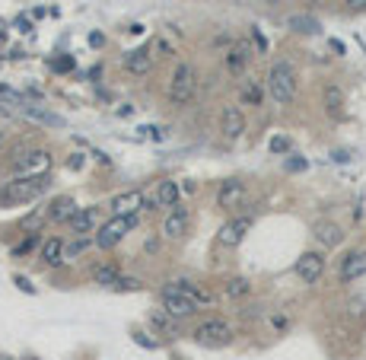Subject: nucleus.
<instances>
[{
	"label": "nucleus",
	"instance_id": "24",
	"mask_svg": "<svg viewBox=\"0 0 366 360\" xmlns=\"http://www.w3.org/2000/svg\"><path fill=\"white\" fill-rule=\"evenodd\" d=\"M223 293L230 297V300H242V297L252 293V284H248V278H230L223 284Z\"/></svg>",
	"mask_w": 366,
	"mask_h": 360
},
{
	"label": "nucleus",
	"instance_id": "15",
	"mask_svg": "<svg viewBox=\"0 0 366 360\" xmlns=\"http://www.w3.org/2000/svg\"><path fill=\"white\" fill-rule=\"evenodd\" d=\"M77 201L70 195H61L54 198L51 204H48V217H51V224H70V220L77 217Z\"/></svg>",
	"mask_w": 366,
	"mask_h": 360
},
{
	"label": "nucleus",
	"instance_id": "30",
	"mask_svg": "<svg viewBox=\"0 0 366 360\" xmlns=\"http://www.w3.org/2000/svg\"><path fill=\"white\" fill-rule=\"evenodd\" d=\"M0 99H3V102H10V105H16V109H19V105H26V96L19 90H10V86H0Z\"/></svg>",
	"mask_w": 366,
	"mask_h": 360
},
{
	"label": "nucleus",
	"instance_id": "33",
	"mask_svg": "<svg viewBox=\"0 0 366 360\" xmlns=\"http://www.w3.org/2000/svg\"><path fill=\"white\" fill-rule=\"evenodd\" d=\"M35 242H38V236H35V233H29V236H26V240L13 249V256L19 258V256H26V252H32V246H35Z\"/></svg>",
	"mask_w": 366,
	"mask_h": 360
},
{
	"label": "nucleus",
	"instance_id": "14",
	"mask_svg": "<svg viewBox=\"0 0 366 360\" xmlns=\"http://www.w3.org/2000/svg\"><path fill=\"white\" fill-rule=\"evenodd\" d=\"M188 233V210L182 208V204H175V208L169 210V217L163 220V236H169V240H182Z\"/></svg>",
	"mask_w": 366,
	"mask_h": 360
},
{
	"label": "nucleus",
	"instance_id": "25",
	"mask_svg": "<svg viewBox=\"0 0 366 360\" xmlns=\"http://www.w3.org/2000/svg\"><path fill=\"white\" fill-rule=\"evenodd\" d=\"M287 26H290L293 32H303V36H315V32L321 29L319 19H312V16H290V19H287Z\"/></svg>",
	"mask_w": 366,
	"mask_h": 360
},
{
	"label": "nucleus",
	"instance_id": "29",
	"mask_svg": "<svg viewBox=\"0 0 366 360\" xmlns=\"http://www.w3.org/2000/svg\"><path fill=\"white\" fill-rule=\"evenodd\" d=\"M45 220H51V217H48V210H35V214H29V217L23 220V230L26 233H35L38 226L45 224Z\"/></svg>",
	"mask_w": 366,
	"mask_h": 360
},
{
	"label": "nucleus",
	"instance_id": "27",
	"mask_svg": "<svg viewBox=\"0 0 366 360\" xmlns=\"http://www.w3.org/2000/svg\"><path fill=\"white\" fill-rule=\"evenodd\" d=\"M262 86L255 80H248V83H242V93H239V99H242V105H262Z\"/></svg>",
	"mask_w": 366,
	"mask_h": 360
},
{
	"label": "nucleus",
	"instance_id": "9",
	"mask_svg": "<svg viewBox=\"0 0 366 360\" xmlns=\"http://www.w3.org/2000/svg\"><path fill=\"white\" fill-rule=\"evenodd\" d=\"M248 230H252V217H232V220H226V224L220 226L217 242L223 249H236V246H242V240L248 236Z\"/></svg>",
	"mask_w": 366,
	"mask_h": 360
},
{
	"label": "nucleus",
	"instance_id": "11",
	"mask_svg": "<svg viewBox=\"0 0 366 360\" xmlns=\"http://www.w3.org/2000/svg\"><path fill=\"white\" fill-rule=\"evenodd\" d=\"M321 274H325V256L321 252H303L296 258V278L303 284H315Z\"/></svg>",
	"mask_w": 366,
	"mask_h": 360
},
{
	"label": "nucleus",
	"instance_id": "13",
	"mask_svg": "<svg viewBox=\"0 0 366 360\" xmlns=\"http://www.w3.org/2000/svg\"><path fill=\"white\" fill-rule=\"evenodd\" d=\"M220 131H223L226 141L242 137V131H246V118H242V112L236 109V105H226L223 109V115H220Z\"/></svg>",
	"mask_w": 366,
	"mask_h": 360
},
{
	"label": "nucleus",
	"instance_id": "35",
	"mask_svg": "<svg viewBox=\"0 0 366 360\" xmlns=\"http://www.w3.org/2000/svg\"><path fill=\"white\" fill-rule=\"evenodd\" d=\"M51 70H58V74H64V70H74V58H54L51 61Z\"/></svg>",
	"mask_w": 366,
	"mask_h": 360
},
{
	"label": "nucleus",
	"instance_id": "10",
	"mask_svg": "<svg viewBox=\"0 0 366 360\" xmlns=\"http://www.w3.org/2000/svg\"><path fill=\"white\" fill-rule=\"evenodd\" d=\"M246 198H248V188L242 179H226L217 191V204L226 210H239L246 204Z\"/></svg>",
	"mask_w": 366,
	"mask_h": 360
},
{
	"label": "nucleus",
	"instance_id": "42",
	"mask_svg": "<svg viewBox=\"0 0 366 360\" xmlns=\"http://www.w3.org/2000/svg\"><path fill=\"white\" fill-rule=\"evenodd\" d=\"M26 360H35V357H26Z\"/></svg>",
	"mask_w": 366,
	"mask_h": 360
},
{
	"label": "nucleus",
	"instance_id": "6",
	"mask_svg": "<svg viewBox=\"0 0 366 360\" xmlns=\"http://www.w3.org/2000/svg\"><path fill=\"white\" fill-rule=\"evenodd\" d=\"M143 208H157V195H143L141 188H127L112 198L115 217H137V210Z\"/></svg>",
	"mask_w": 366,
	"mask_h": 360
},
{
	"label": "nucleus",
	"instance_id": "21",
	"mask_svg": "<svg viewBox=\"0 0 366 360\" xmlns=\"http://www.w3.org/2000/svg\"><path fill=\"white\" fill-rule=\"evenodd\" d=\"M248 58H252V48H248V42H236V45H232V52L226 54V68H230L232 74H239V70L248 64Z\"/></svg>",
	"mask_w": 366,
	"mask_h": 360
},
{
	"label": "nucleus",
	"instance_id": "17",
	"mask_svg": "<svg viewBox=\"0 0 366 360\" xmlns=\"http://www.w3.org/2000/svg\"><path fill=\"white\" fill-rule=\"evenodd\" d=\"M64 240H58V236H51V240H45L42 242V252H38V256H42V265H48V268H61V265L67 262V258H64Z\"/></svg>",
	"mask_w": 366,
	"mask_h": 360
},
{
	"label": "nucleus",
	"instance_id": "40",
	"mask_svg": "<svg viewBox=\"0 0 366 360\" xmlns=\"http://www.w3.org/2000/svg\"><path fill=\"white\" fill-rule=\"evenodd\" d=\"M0 143H3V131H0Z\"/></svg>",
	"mask_w": 366,
	"mask_h": 360
},
{
	"label": "nucleus",
	"instance_id": "38",
	"mask_svg": "<svg viewBox=\"0 0 366 360\" xmlns=\"http://www.w3.org/2000/svg\"><path fill=\"white\" fill-rule=\"evenodd\" d=\"M351 10H366V0H344Z\"/></svg>",
	"mask_w": 366,
	"mask_h": 360
},
{
	"label": "nucleus",
	"instance_id": "1",
	"mask_svg": "<svg viewBox=\"0 0 366 360\" xmlns=\"http://www.w3.org/2000/svg\"><path fill=\"white\" fill-rule=\"evenodd\" d=\"M268 96L277 105H290L296 99V70L290 61H274L268 70Z\"/></svg>",
	"mask_w": 366,
	"mask_h": 360
},
{
	"label": "nucleus",
	"instance_id": "4",
	"mask_svg": "<svg viewBox=\"0 0 366 360\" xmlns=\"http://www.w3.org/2000/svg\"><path fill=\"white\" fill-rule=\"evenodd\" d=\"M195 86H198V74L191 64L182 61L175 74H172V83H169V102L172 105H188L191 96H195Z\"/></svg>",
	"mask_w": 366,
	"mask_h": 360
},
{
	"label": "nucleus",
	"instance_id": "8",
	"mask_svg": "<svg viewBox=\"0 0 366 360\" xmlns=\"http://www.w3.org/2000/svg\"><path fill=\"white\" fill-rule=\"evenodd\" d=\"M51 169V153L48 150H29L26 157H19L13 163L16 179H32V175H48Z\"/></svg>",
	"mask_w": 366,
	"mask_h": 360
},
{
	"label": "nucleus",
	"instance_id": "41",
	"mask_svg": "<svg viewBox=\"0 0 366 360\" xmlns=\"http://www.w3.org/2000/svg\"><path fill=\"white\" fill-rule=\"evenodd\" d=\"M264 3H277V0H264Z\"/></svg>",
	"mask_w": 366,
	"mask_h": 360
},
{
	"label": "nucleus",
	"instance_id": "39",
	"mask_svg": "<svg viewBox=\"0 0 366 360\" xmlns=\"http://www.w3.org/2000/svg\"><path fill=\"white\" fill-rule=\"evenodd\" d=\"M102 42H105V38L99 36V32H93V36H90V45H102Z\"/></svg>",
	"mask_w": 366,
	"mask_h": 360
},
{
	"label": "nucleus",
	"instance_id": "2",
	"mask_svg": "<svg viewBox=\"0 0 366 360\" xmlns=\"http://www.w3.org/2000/svg\"><path fill=\"white\" fill-rule=\"evenodd\" d=\"M51 185L48 175H32V179H13L0 188V204L3 208H13V204H26L35 201V198L45 195V188Z\"/></svg>",
	"mask_w": 366,
	"mask_h": 360
},
{
	"label": "nucleus",
	"instance_id": "34",
	"mask_svg": "<svg viewBox=\"0 0 366 360\" xmlns=\"http://www.w3.org/2000/svg\"><path fill=\"white\" fill-rule=\"evenodd\" d=\"M143 281L137 278H118V284H115V290H141Z\"/></svg>",
	"mask_w": 366,
	"mask_h": 360
},
{
	"label": "nucleus",
	"instance_id": "20",
	"mask_svg": "<svg viewBox=\"0 0 366 360\" xmlns=\"http://www.w3.org/2000/svg\"><path fill=\"white\" fill-rule=\"evenodd\" d=\"M99 224V208H80L77 210V217L70 220V233H77V236H83V233H93Z\"/></svg>",
	"mask_w": 366,
	"mask_h": 360
},
{
	"label": "nucleus",
	"instance_id": "16",
	"mask_svg": "<svg viewBox=\"0 0 366 360\" xmlns=\"http://www.w3.org/2000/svg\"><path fill=\"white\" fill-rule=\"evenodd\" d=\"M312 236L325 249H337L344 242V230L337 224H331V220H319V224H315V230H312Z\"/></svg>",
	"mask_w": 366,
	"mask_h": 360
},
{
	"label": "nucleus",
	"instance_id": "23",
	"mask_svg": "<svg viewBox=\"0 0 366 360\" xmlns=\"http://www.w3.org/2000/svg\"><path fill=\"white\" fill-rule=\"evenodd\" d=\"M118 268H115V265H99L96 271H93V281H96L99 287H112L115 290V284H118Z\"/></svg>",
	"mask_w": 366,
	"mask_h": 360
},
{
	"label": "nucleus",
	"instance_id": "28",
	"mask_svg": "<svg viewBox=\"0 0 366 360\" xmlns=\"http://www.w3.org/2000/svg\"><path fill=\"white\" fill-rule=\"evenodd\" d=\"M150 322L157 325V329L163 331V335H175V331H179V329H175V319H172V315L166 313V309H159V313L150 315Z\"/></svg>",
	"mask_w": 366,
	"mask_h": 360
},
{
	"label": "nucleus",
	"instance_id": "7",
	"mask_svg": "<svg viewBox=\"0 0 366 360\" xmlns=\"http://www.w3.org/2000/svg\"><path fill=\"white\" fill-rule=\"evenodd\" d=\"M134 226H137V217H112L109 224L99 226V233H96V240L93 242H96L99 249H115L127 233L134 230Z\"/></svg>",
	"mask_w": 366,
	"mask_h": 360
},
{
	"label": "nucleus",
	"instance_id": "31",
	"mask_svg": "<svg viewBox=\"0 0 366 360\" xmlns=\"http://www.w3.org/2000/svg\"><path fill=\"white\" fill-rule=\"evenodd\" d=\"M93 242L90 240H77V242H70L67 249H64V258H77L80 256V252H86V249H90Z\"/></svg>",
	"mask_w": 366,
	"mask_h": 360
},
{
	"label": "nucleus",
	"instance_id": "26",
	"mask_svg": "<svg viewBox=\"0 0 366 360\" xmlns=\"http://www.w3.org/2000/svg\"><path fill=\"white\" fill-rule=\"evenodd\" d=\"M325 109H328L335 118H344V93L337 86H328L325 90Z\"/></svg>",
	"mask_w": 366,
	"mask_h": 360
},
{
	"label": "nucleus",
	"instance_id": "36",
	"mask_svg": "<svg viewBox=\"0 0 366 360\" xmlns=\"http://www.w3.org/2000/svg\"><path fill=\"white\" fill-rule=\"evenodd\" d=\"M306 159H287V169H290V173H299V169H306Z\"/></svg>",
	"mask_w": 366,
	"mask_h": 360
},
{
	"label": "nucleus",
	"instance_id": "22",
	"mask_svg": "<svg viewBox=\"0 0 366 360\" xmlns=\"http://www.w3.org/2000/svg\"><path fill=\"white\" fill-rule=\"evenodd\" d=\"M179 204V185L172 179H166V182H159L157 185V208H175Z\"/></svg>",
	"mask_w": 366,
	"mask_h": 360
},
{
	"label": "nucleus",
	"instance_id": "18",
	"mask_svg": "<svg viewBox=\"0 0 366 360\" xmlns=\"http://www.w3.org/2000/svg\"><path fill=\"white\" fill-rule=\"evenodd\" d=\"M150 68H153V58H150V48H134V52L125 58V70L127 74H134V77H143L150 74Z\"/></svg>",
	"mask_w": 366,
	"mask_h": 360
},
{
	"label": "nucleus",
	"instance_id": "5",
	"mask_svg": "<svg viewBox=\"0 0 366 360\" xmlns=\"http://www.w3.org/2000/svg\"><path fill=\"white\" fill-rule=\"evenodd\" d=\"M191 338H195L201 347H226L232 341V329L223 319H204V322H198V329L191 331Z\"/></svg>",
	"mask_w": 366,
	"mask_h": 360
},
{
	"label": "nucleus",
	"instance_id": "32",
	"mask_svg": "<svg viewBox=\"0 0 366 360\" xmlns=\"http://www.w3.org/2000/svg\"><path fill=\"white\" fill-rule=\"evenodd\" d=\"M268 147H271V153H290L293 143H290V137H271Z\"/></svg>",
	"mask_w": 366,
	"mask_h": 360
},
{
	"label": "nucleus",
	"instance_id": "12",
	"mask_svg": "<svg viewBox=\"0 0 366 360\" xmlns=\"http://www.w3.org/2000/svg\"><path fill=\"white\" fill-rule=\"evenodd\" d=\"M363 274H366V252H351V256L341 258V271H337L341 284H353Z\"/></svg>",
	"mask_w": 366,
	"mask_h": 360
},
{
	"label": "nucleus",
	"instance_id": "37",
	"mask_svg": "<svg viewBox=\"0 0 366 360\" xmlns=\"http://www.w3.org/2000/svg\"><path fill=\"white\" fill-rule=\"evenodd\" d=\"M16 287H23L26 293H35V287H32V284H29V281H26V278H16Z\"/></svg>",
	"mask_w": 366,
	"mask_h": 360
},
{
	"label": "nucleus",
	"instance_id": "3",
	"mask_svg": "<svg viewBox=\"0 0 366 360\" xmlns=\"http://www.w3.org/2000/svg\"><path fill=\"white\" fill-rule=\"evenodd\" d=\"M159 303H163V309L172 315V319H188V315L198 313V300L182 287V281L163 287V290H159Z\"/></svg>",
	"mask_w": 366,
	"mask_h": 360
},
{
	"label": "nucleus",
	"instance_id": "19",
	"mask_svg": "<svg viewBox=\"0 0 366 360\" xmlns=\"http://www.w3.org/2000/svg\"><path fill=\"white\" fill-rule=\"evenodd\" d=\"M19 112H23L26 118L38 121V125H48V128H64V118H61V115H54V112H48V109H42V105L26 102V105H19Z\"/></svg>",
	"mask_w": 366,
	"mask_h": 360
}]
</instances>
